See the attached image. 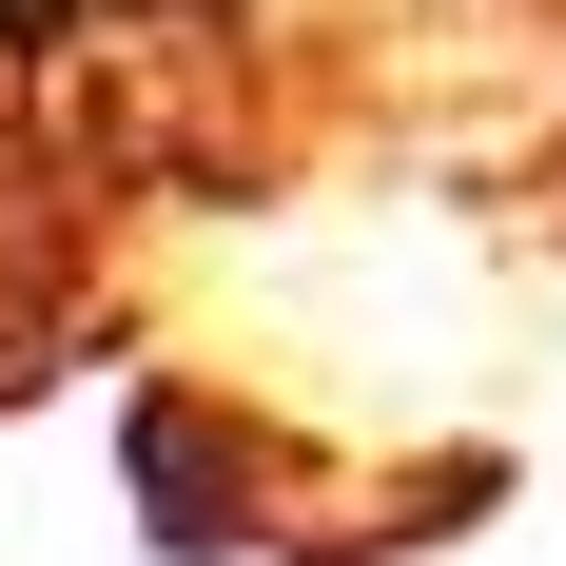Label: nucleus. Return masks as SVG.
Wrapping results in <instances>:
<instances>
[{"mask_svg":"<svg viewBox=\"0 0 566 566\" xmlns=\"http://www.w3.org/2000/svg\"><path fill=\"white\" fill-rule=\"evenodd\" d=\"M78 40H98V0H0V98H40Z\"/></svg>","mask_w":566,"mask_h":566,"instance_id":"f257e3e1","label":"nucleus"},{"mask_svg":"<svg viewBox=\"0 0 566 566\" xmlns=\"http://www.w3.org/2000/svg\"><path fill=\"white\" fill-rule=\"evenodd\" d=\"M98 20H137V40H234V20H274V0H98Z\"/></svg>","mask_w":566,"mask_h":566,"instance_id":"f03ea898","label":"nucleus"}]
</instances>
